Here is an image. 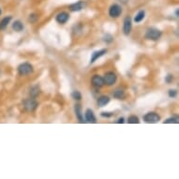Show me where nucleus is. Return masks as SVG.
Listing matches in <instances>:
<instances>
[{"mask_svg": "<svg viewBox=\"0 0 179 179\" xmlns=\"http://www.w3.org/2000/svg\"><path fill=\"white\" fill-rule=\"evenodd\" d=\"M161 37V32L154 27L148 28L146 33H145V38L147 39H151V40H158L159 38Z\"/></svg>", "mask_w": 179, "mask_h": 179, "instance_id": "1", "label": "nucleus"}, {"mask_svg": "<svg viewBox=\"0 0 179 179\" xmlns=\"http://www.w3.org/2000/svg\"><path fill=\"white\" fill-rule=\"evenodd\" d=\"M33 71V67L32 65H30L29 63H23L19 66L18 68V72L20 75L25 76V75H28Z\"/></svg>", "mask_w": 179, "mask_h": 179, "instance_id": "2", "label": "nucleus"}, {"mask_svg": "<svg viewBox=\"0 0 179 179\" xmlns=\"http://www.w3.org/2000/svg\"><path fill=\"white\" fill-rule=\"evenodd\" d=\"M38 102L34 99H27L24 101V108L27 112H33L37 109Z\"/></svg>", "mask_w": 179, "mask_h": 179, "instance_id": "3", "label": "nucleus"}, {"mask_svg": "<svg viewBox=\"0 0 179 179\" xmlns=\"http://www.w3.org/2000/svg\"><path fill=\"white\" fill-rule=\"evenodd\" d=\"M144 120L146 123H157L160 120V116L156 113H148L144 116Z\"/></svg>", "mask_w": 179, "mask_h": 179, "instance_id": "4", "label": "nucleus"}, {"mask_svg": "<svg viewBox=\"0 0 179 179\" xmlns=\"http://www.w3.org/2000/svg\"><path fill=\"white\" fill-rule=\"evenodd\" d=\"M122 12V9L119 5L117 4H114L110 7V10H109V15L112 17V18H117Z\"/></svg>", "mask_w": 179, "mask_h": 179, "instance_id": "5", "label": "nucleus"}, {"mask_svg": "<svg viewBox=\"0 0 179 179\" xmlns=\"http://www.w3.org/2000/svg\"><path fill=\"white\" fill-rule=\"evenodd\" d=\"M104 83H106L107 85H113L115 82H116V75L114 72H107L104 75L103 78Z\"/></svg>", "mask_w": 179, "mask_h": 179, "instance_id": "6", "label": "nucleus"}, {"mask_svg": "<svg viewBox=\"0 0 179 179\" xmlns=\"http://www.w3.org/2000/svg\"><path fill=\"white\" fill-rule=\"evenodd\" d=\"M132 28V24H131V19L130 17H126L124 20V26H123V31L125 35H129L130 31Z\"/></svg>", "mask_w": 179, "mask_h": 179, "instance_id": "7", "label": "nucleus"}, {"mask_svg": "<svg viewBox=\"0 0 179 179\" xmlns=\"http://www.w3.org/2000/svg\"><path fill=\"white\" fill-rule=\"evenodd\" d=\"M92 84L96 87H101L103 86L105 83H104V81H103V78L100 75H94L92 77Z\"/></svg>", "mask_w": 179, "mask_h": 179, "instance_id": "8", "label": "nucleus"}, {"mask_svg": "<svg viewBox=\"0 0 179 179\" xmlns=\"http://www.w3.org/2000/svg\"><path fill=\"white\" fill-rule=\"evenodd\" d=\"M84 7H85V3L83 2V1H79V2H77V3H74V4L70 5V6H69V9H70L71 11H82Z\"/></svg>", "mask_w": 179, "mask_h": 179, "instance_id": "9", "label": "nucleus"}, {"mask_svg": "<svg viewBox=\"0 0 179 179\" xmlns=\"http://www.w3.org/2000/svg\"><path fill=\"white\" fill-rule=\"evenodd\" d=\"M69 19V15L67 12H60L56 16V22L59 24H65Z\"/></svg>", "mask_w": 179, "mask_h": 179, "instance_id": "10", "label": "nucleus"}, {"mask_svg": "<svg viewBox=\"0 0 179 179\" xmlns=\"http://www.w3.org/2000/svg\"><path fill=\"white\" fill-rule=\"evenodd\" d=\"M107 53V50L106 49H102L101 51H97L95 53L92 54V57H91V60H90V63H94L97 59H99L100 57H101L102 56H104L105 54Z\"/></svg>", "mask_w": 179, "mask_h": 179, "instance_id": "11", "label": "nucleus"}, {"mask_svg": "<svg viewBox=\"0 0 179 179\" xmlns=\"http://www.w3.org/2000/svg\"><path fill=\"white\" fill-rule=\"evenodd\" d=\"M85 119L88 123H96V117L93 114V111L87 109L85 112Z\"/></svg>", "mask_w": 179, "mask_h": 179, "instance_id": "12", "label": "nucleus"}, {"mask_svg": "<svg viewBox=\"0 0 179 179\" xmlns=\"http://www.w3.org/2000/svg\"><path fill=\"white\" fill-rule=\"evenodd\" d=\"M110 101V99L109 97L107 96H101L98 99V105L99 107H104L106 104H108Z\"/></svg>", "mask_w": 179, "mask_h": 179, "instance_id": "13", "label": "nucleus"}, {"mask_svg": "<svg viewBox=\"0 0 179 179\" xmlns=\"http://www.w3.org/2000/svg\"><path fill=\"white\" fill-rule=\"evenodd\" d=\"M11 20V16H8V17H5L1 22H0V30L6 29V27H7L8 25L10 24Z\"/></svg>", "mask_w": 179, "mask_h": 179, "instance_id": "14", "label": "nucleus"}, {"mask_svg": "<svg viewBox=\"0 0 179 179\" xmlns=\"http://www.w3.org/2000/svg\"><path fill=\"white\" fill-rule=\"evenodd\" d=\"M75 114H76V116L79 119V121L81 123H83V114H82V108H81V106L79 104L75 105Z\"/></svg>", "mask_w": 179, "mask_h": 179, "instance_id": "15", "label": "nucleus"}, {"mask_svg": "<svg viewBox=\"0 0 179 179\" xmlns=\"http://www.w3.org/2000/svg\"><path fill=\"white\" fill-rule=\"evenodd\" d=\"M12 29L16 32H21L24 29V25L20 21H16L12 24Z\"/></svg>", "mask_w": 179, "mask_h": 179, "instance_id": "16", "label": "nucleus"}, {"mask_svg": "<svg viewBox=\"0 0 179 179\" xmlns=\"http://www.w3.org/2000/svg\"><path fill=\"white\" fill-rule=\"evenodd\" d=\"M114 97L115 99H118V100H122L125 98V92L122 89H116V90L114 92Z\"/></svg>", "mask_w": 179, "mask_h": 179, "instance_id": "17", "label": "nucleus"}, {"mask_svg": "<svg viewBox=\"0 0 179 179\" xmlns=\"http://www.w3.org/2000/svg\"><path fill=\"white\" fill-rule=\"evenodd\" d=\"M145 12L144 11H141L138 12V14L135 16V18H134V21H135V23H140L144 20L145 18Z\"/></svg>", "mask_w": 179, "mask_h": 179, "instance_id": "18", "label": "nucleus"}, {"mask_svg": "<svg viewBox=\"0 0 179 179\" xmlns=\"http://www.w3.org/2000/svg\"><path fill=\"white\" fill-rule=\"evenodd\" d=\"M38 93H39V87H38V85L33 86V87L31 88V90H30V95H31V97L35 98V97H37V96L38 95Z\"/></svg>", "mask_w": 179, "mask_h": 179, "instance_id": "19", "label": "nucleus"}, {"mask_svg": "<svg viewBox=\"0 0 179 179\" xmlns=\"http://www.w3.org/2000/svg\"><path fill=\"white\" fill-rule=\"evenodd\" d=\"M128 122L129 124H138L140 121H139V118H138L136 115H131V116L128 117Z\"/></svg>", "mask_w": 179, "mask_h": 179, "instance_id": "20", "label": "nucleus"}, {"mask_svg": "<svg viewBox=\"0 0 179 179\" xmlns=\"http://www.w3.org/2000/svg\"><path fill=\"white\" fill-rule=\"evenodd\" d=\"M165 124H177L178 123V118L177 116H173V117H171V118H168L164 121Z\"/></svg>", "mask_w": 179, "mask_h": 179, "instance_id": "21", "label": "nucleus"}, {"mask_svg": "<svg viewBox=\"0 0 179 179\" xmlns=\"http://www.w3.org/2000/svg\"><path fill=\"white\" fill-rule=\"evenodd\" d=\"M71 96H72V98H73L74 100H77V101H80V100L82 99V95H81V93H80L79 91H74V92H72Z\"/></svg>", "mask_w": 179, "mask_h": 179, "instance_id": "22", "label": "nucleus"}, {"mask_svg": "<svg viewBox=\"0 0 179 179\" xmlns=\"http://www.w3.org/2000/svg\"><path fill=\"white\" fill-rule=\"evenodd\" d=\"M169 96L171 98H174L176 96V90H173V89H171V90L169 91Z\"/></svg>", "mask_w": 179, "mask_h": 179, "instance_id": "23", "label": "nucleus"}, {"mask_svg": "<svg viewBox=\"0 0 179 179\" xmlns=\"http://www.w3.org/2000/svg\"><path fill=\"white\" fill-rule=\"evenodd\" d=\"M112 115H113L112 113H102L101 114V116H103V117H111Z\"/></svg>", "mask_w": 179, "mask_h": 179, "instance_id": "24", "label": "nucleus"}, {"mask_svg": "<svg viewBox=\"0 0 179 179\" xmlns=\"http://www.w3.org/2000/svg\"><path fill=\"white\" fill-rule=\"evenodd\" d=\"M172 80V75H168V76L166 77V82H167V83H171Z\"/></svg>", "mask_w": 179, "mask_h": 179, "instance_id": "25", "label": "nucleus"}, {"mask_svg": "<svg viewBox=\"0 0 179 179\" xmlns=\"http://www.w3.org/2000/svg\"><path fill=\"white\" fill-rule=\"evenodd\" d=\"M117 123H118V124H120V123H121V124H122V123H124V118H123V117L119 118V119H118V121H117Z\"/></svg>", "mask_w": 179, "mask_h": 179, "instance_id": "26", "label": "nucleus"}, {"mask_svg": "<svg viewBox=\"0 0 179 179\" xmlns=\"http://www.w3.org/2000/svg\"><path fill=\"white\" fill-rule=\"evenodd\" d=\"M175 14H176V16L178 17V10H176V11H175Z\"/></svg>", "mask_w": 179, "mask_h": 179, "instance_id": "27", "label": "nucleus"}, {"mask_svg": "<svg viewBox=\"0 0 179 179\" xmlns=\"http://www.w3.org/2000/svg\"><path fill=\"white\" fill-rule=\"evenodd\" d=\"M1 12H2V11H1V9H0V14H1Z\"/></svg>", "mask_w": 179, "mask_h": 179, "instance_id": "28", "label": "nucleus"}]
</instances>
